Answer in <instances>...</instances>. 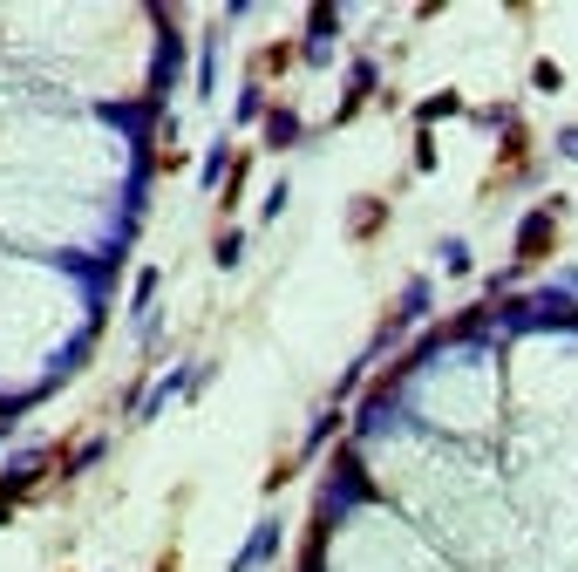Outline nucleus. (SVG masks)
Returning <instances> with one entry per match:
<instances>
[{"instance_id": "nucleus-1", "label": "nucleus", "mask_w": 578, "mask_h": 572, "mask_svg": "<svg viewBox=\"0 0 578 572\" xmlns=\"http://www.w3.org/2000/svg\"><path fill=\"white\" fill-rule=\"evenodd\" d=\"M164 76V14L0 7V416L89 348Z\"/></svg>"}]
</instances>
